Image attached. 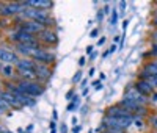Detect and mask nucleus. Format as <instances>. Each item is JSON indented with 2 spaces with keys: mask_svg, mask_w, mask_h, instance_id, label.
Instances as JSON below:
<instances>
[{
  "mask_svg": "<svg viewBox=\"0 0 157 133\" xmlns=\"http://www.w3.org/2000/svg\"><path fill=\"white\" fill-rule=\"evenodd\" d=\"M22 19H27V20H35V22H39L41 25L47 27L52 24V19L49 17V14L46 11H41V9H36V8H32L29 6L27 9H25L22 14H21Z\"/></svg>",
  "mask_w": 157,
  "mask_h": 133,
  "instance_id": "f257e3e1",
  "label": "nucleus"
},
{
  "mask_svg": "<svg viewBox=\"0 0 157 133\" xmlns=\"http://www.w3.org/2000/svg\"><path fill=\"white\" fill-rule=\"evenodd\" d=\"M21 91H24L27 96L30 97H38V96H41L43 92H44V88L39 85L38 82H29V80H19V82L16 83Z\"/></svg>",
  "mask_w": 157,
  "mask_h": 133,
  "instance_id": "f03ea898",
  "label": "nucleus"
},
{
  "mask_svg": "<svg viewBox=\"0 0 157 133\" xmlns=\"http://www.w3.org/2000/svg\"><path fill=\"white\" fill-rule=\"evenodd\" d=\"M6 91H10L13 96H14L17 100H19V103L21 105H25V106H30V105H33L35 103V100H33V97H30V96H27L24 91H21V88L17 86V85H13V83H8L6 85Z\"/></svg>",
  "mask_w": 157,
  "mask_h": 133,
  "instance_id": "7ed1b4c3",
  "label": "nucleus"
},
{
  "mask_svg": "<svg viewBox=\"0 0 157 133\" xmlns=\"http://www.w3.org/2000/svg\"><path fill=\"white\" fill-rule=\"evenodd\" d=\"M10 39L14 41V42H17V44H35L36 42L35 36L32 33H29V31H25L24 28H21V27L10 36Z\"/></svg>",
  "mask_w": 157,
  "mask_h": 133,
  "instance_id": "20e7f679",
  "label": "nucleus"
},
{
  "mask_svg": "<svg viewBox=\"0 0 157 133\" xmlns=\"http://www.w3.org/2000/svg\"><path fill=\"white\" fill-rule=\"evenodd\" d=\"M124 99H127V100H134V102H137L138 105H141V106H145V105H148V97L146 96H143V94H140V92L137 91V88L132 85V86H129L126 91H124Z\"/></svg>",
  "mask_w": 157,
  "mask_h": 133,
  "instance_id": "39448f33",
  "label": "nucleus"
},
{
  "mask_svg": "<svg viewBox=\"0 0 157 133\" xmlns=\"http://www.w3.org/2000/svg\"><path fill=\"white\" fill-rule=\"evenodd\" d=\"M33 60H36L39 64H47V66H49L52 61L55 60V55H54V53H50L49 50H46V49H41V47H39V49L35 52Z\"/></svg>",
  "mask_w": 157,
  "mask_h": 133,
  "instance_id": "423d86ee",
  "label": "nucleus"
},
{
  "mask_svg": "<svg viewBox=\"0 0 157 133\" xmlns=\"http://www.w3.org/2000/svg\"><path fill=\"white\" fill-rule=\"evenodd\" d=\"M21 58L17 57V53L14 52H11L5 47H0V61L5 63V64H17Z\"/></svg>",
  "mask_w": 157,
  "mask_h": 133,
  "instance_id": "0eeeda50",
  "label": "nucleus"
},
{
  "mask_svg": "<svg viewBox=\"0 0 157 133\" xmlns=\"http://www.w3.org/2000/svg\"><path fill=\"white\" fill-rule=\"evenodd\" d=\"M21 28H24L25 31H29L32 35H39V33H43L46 30V27L41 25L39 22H35V20H27V22H24L21 25Z\"/></svg>",
  "mask_w": 157,
  "mask_h": 133,
  "instance_id": "6e6552de",
  "label": "nucleus"
},
{
  "mask_svg": "<svg viewBox=\"0 0 157 133\" xmlns=\"http://www.w3.org/2000/svg\"><path fill=\"white\" fill-rule=\"evenodd\" d=\"M38 38H39V41L44 42V44H57L58 42V35L50 28H46L43 33H39Z\"/></svg>",
  "mask_w": 157,
  "mask_h": 133,
  "instance_id": "1a4fd4ad",
  "label": "nucleus"
},
{
  "mask_svg": "<svg viewBox=\"0 0 157 133\" xmlns=\"http://www.w3.org/2000/svg\"><path fill=\"white\" fill-rule=\"evenodd\" d=\"M35 74L38 77V80H43V82H46L47 78H50L52 75V71L47 64H39L36 63V68H35Z\"/></svg>",
  "mask_w": 157,
  "mask_h": 133,
  "instance_id": "9d476101",
  "label": "nucleus"
},
{
  "mask_svg": "<svg viewBox=\"0 0 157 133\" xmlns=\"http://www.w3.org/2000/svg\"><path fill=\"white\" fill-rule=\"evenodd\" d=\"M107 116H112V117H127V116H132L124 106L121 105H116V106H110L107 110Z\"/></svg>",
  "mask_w": 157,
  "mask_h": 133,
  "instance_id": "9b49d317",
  "label": "nucleus"
},
{
  "mask_svg": "<svg viewBox=\"0 0 157 133\" xmlns=\"http://www.w3.org/2000/svg\"><path fill=\"white\" fill-rule=\"evenodd\" d=\"M134 86L137 88V91L140 92V94H143V96H151L152 92H154V88L149 85V82H145V80H138Z\"/></svg>",
  "mask_w": 157,
  "mask_h": 133,
  "instance_id": "f8f14e48",
  "label": "nucleus"
},
{
  "mask_svg": "<svg viewBox=\"0 0 157 133\" xmlns=\"http://www.w3.org/2000/svg\"><path fill=\"white\" fill-rule=\"evenodd\" d=\"M36 68V63H33L30 58H21L16 64V71L21 72V71H35Z\"/></svg>",
  "mask_w": 157,
  "mask_h": 133,
  "instance_id": "ddd939ff",
  "label": "nucleus"
},
{
  "mask_svg": "<svg viewBox=\"0 0 157 133\" xmlns=\"http://www.w3.org/2000/svg\"><path fill=\"white\" fill-rule=\"evenodd\" d=\"M27 5L32 8H36V9H41V11H46L54 6V3L49 2V0H32V2H27Z\"/></svg>",
  "mask_w": 157,
  "mask_h": 133,
  "instance_id": "4468645a",
  "label": "nucleus"
},
{
  "mask_svg": "<svg viewBox=\"0 0 157 133\" xmlns=\"http://www.w3.org/2000/svg\"><path fill=\"white\" fill-rule=\"evenodd\" d=\"M0 96L3 97V100H5L10 106H22V105L19 103V100H17L14 96H13L10 91H0Z\"/></svg>",
  "mask_w": 157,
  "mask_h": 133,
  "instance_id": "2eb2a0df",
  "label": "nucleus"
},
{
  "mask_svg": "<svg viewBox=\"0 0 157 133\" xmlns=\"http://www.w3.org/2000/svg\"><path fill=\"white\" fill-rule=\"evenodd\" d=\"M0 72H2V75L6 77V78L14 77V69H13V66L11 64H5L2 61H0Z\"/></svg>",
  "mask_w": 157,
  "mask_h": 133,
  "instance_id": "dca6fc26",
  "label": "nucleus"
},
{
  "mask_svg": "<svg viewBox=\"0 0 157 133\" xmlns=\"http://www.w3.org/2000/svg\"><path fill=\"white\" fill-rule=\"evenodd\" d=\"M10 110V105L3 100V97L0 96V114H3V113H6Z\"/></svg>",
  "mask_w": 157,
  "mask_h": 133,
  "instance_id": "f3484780",
  "label": "nucleus"
},
{
  "mask_svg": "<svg viewBox=\"0 0 157 133\" xmlns=\"http://www.w3.org/2000/svg\"><path fill=\"white\" fill-rule=\"evenodd\" d=\"M77 106H78V99H74V100L68 105V110H69V111H74V108H77Z\"/></svg>",
  "mask_w": 157,
  "mask_h": 133,
  "instance_id": "a211bd4d",
  "label": "nucleus"
},
{
  "mask_svg": "<svg viewBox=\"0 0 157 133\" xmlns=\"http://www.w3.org/2000/svg\"><path fill=\"white\" fill-rule=\"evenodd\" d=\"M148 82H149V85H151V86L155 89V88H157V75H151Z\"/></svg>",
  "mask_w": 157,
  "mask_h": 133,
  "instance_id": "6ab92c4d",
  "label": "nucleus"
},
{
  "mask_svg": "<svg viewBox=\"0 0 157 133\" xmlns=\"http://www.w3.org/2000/svg\"><path fill=\"white\" fill-rule=\"evenodd\" d=\"M149 124H151V127H152V128H155V130H157V116H152V117L149 119Z\"/></svg>",
  "mask_w": 157,
  "mask_h": 133,
  "instance_id": "aec40b11",
  "label": "nucleus"
},
{
  "mask_svg": "<svg viewBox=\"0 0 157 133\" xmlns=\"http://www.w3.org/2000/svg\"><path fill=\"white\" fill-rule=\"evenodd\" d=\"M116 20H118V13H116V9H113V13H112V25H115L116 24Z\"/></svg>",
  "mask_w": 157,
  "mask_h": 133,
  "instance_id": "412c9836",
  "label": "nucleus"
},
{
  "mask_svg": "<svg viewBox=\"0 0 157 133\" xmlns=\"http://www.w3.org/2000/svg\"><path fill=\"white\" fill-rule=\"evenodd\" d=\"M80 78H82V72H77V74L74 75V78H72V82L77 83V82H80Z\"/></svg>",
  "mask_w": 157,
  "mask_h": 133,
  "instance_id": "4be33fe9",
  "label": "nucleus"
},
{
  "mask_svg": "<svg viewBox=\"0 0 157 133\" xmlns=\"http://www.w3.org/2000/svg\"><path fill=\"white\" fill-rule=\"evenodd\" d=\"M151 55L157 57V44H154V46H152V49H151Z\"/></svg>",
  "mask_w": 157,
  "mask_h": 133,
  "instance_id": "5701e85b",
  "label": "nucleus"
},
{
  "mask_svg": "<svg viewBox=\"0 0 157 133\" xmlns=\"http://www.w3.org/2000/svg\"><path fill=\"white\" fill-rule=\"evenodd\" d=\"M151 102H157V92H152V94H151Z\"/></svg>",
  "mask_w": 157,
  "mask_h": 133,
  "instance_id": "b1692460",
  "label": "nucleus"
},
{
  "mask_svg": "<svg viewBox=\"0 0 157 133\" xmlns=\"http://www.w3.org/2000/svg\"><path fill=\"white\" fill-rule=\"evenodd\" d=\"M152 41H154V44H157V30L152 33Z\"/></svg>",
  "mask_w": 157,
  "mask_h": 133,
  "instance_id": "393cba45",
  "label": "nucleus"
},
{
  "mask_svg": "<svg viewBox=\"0 0 157 133\" xmlns=\"http://www.w3.org/2000/svg\"><path fill=\"white\" fill-rule=\"evenodd\" d=\"M50 133H55V122H50Z\"/></svg>",
  "mask_w": 157,
  "mask_h": 133,
  "instance_id": "a878e982",
  "label": "nucleus"
},
{
  "mask_svg": "<svg viewBox=\"0 0 157 133\" xmlns=\"http://www.w3.org/2000/svg\"><path fill=\"white\" fill-rule=\"evenodd\" d=\"M86 53H88V55H90V53H93V46H88L86 47Z\"/></svg>",
  "mask_w": 157,
  "mask_h": 133,
  "instance_id": "bb28decb",
  "label": "nucleus"
},
{
  "mask_svg": "<svg viewBox=\"0 0 157 133\" xmlns=\"http://www.w3.org/2000/svg\"><path fill=\"white\" fill-rule=\"evenodd\" d=\"M90 36H91V38H96V36H98V30H93Z\"/></svg>",
  "mask_w": 157,
  "mask_h": 133,
  "instance_id": "cd10ccee",
  "label": "nucleus"
},
{
  "mask_svg": "<svg viewBox=\"0 0 157 133\" xmlns=\"http://www.w3.org/2000/svg\"><path fill=\"white\" fill-rule=\"evenodd\" d=\"M104 42H105V38H101V39H99V42H98V46H102Z\"/></svg>",
  "mask_w": 157,
  "mask_h": 133,
  "instance_id": "c85d7f7f",
  "label": "nucleus"
},
{
  "mask_svg": "<svg viewBox=\"0 0 157 133\" xmlns=\"http://www.w3.org/2000/svg\"><path fill=\"white\" fill-rule=\"evenodd\" d=\"M72 131H74V133H78V131H80V127H78V125H77V127H74V128H72Z\"/></svg>",
  "mask_w": 157,
  "mask_h": 133,
  "instance_id": "c756f323",
  "label": "nucleus"
},
{
  "mask_svg": "<svg viewBox=\"0 0 157 133\" xmlns=\"http://www.w3.org/2000/svg\"><path fill=\"white\" fill-rule=\"evenodd\" d=\"M127 25H129V20H124V24H123V28H124V30L127 28Z\"/></svg>",
  "mask_w": 157,
  "mask_h": 133,
  "instance_id": "7c9ffc66",
  "label": "nucleus"
},
{
  "mask_svg": "<svg viewBox=\"0 0 157 133\" xmlns=\"http://www.w3.org/2000/svg\"><path fill=\"white\" fill-rule=\"evenodd\" d=\"M152 25H154V27H157V16L152 19Z\"/></svg>",
  "mask_w": 157,
  "mask_h": 133,
  "instance_id": "2f4dec72",
  "label": "nucleus"
},
{
  "mask_svg": "<svg viewBox=\"0 0 157 133\" xmlns=\"http://www.w3.org/2000/svg\"><path fill=\"white\" fill-rule=\"evenodd\" d=\"M78 63H80V66H83L85 64V58H80V61H78Z\"/></svg>",
  "mask_w": 157,
  "mask_h": 133,
  "instance_id": "473e14b6",
  "label": "nucleus"
},
{
  "mask_svg": "<svg viewBox=\"0 0 157 133\" xmlns=\"http://www.w3.org/2000/svg\"><path fill=\"white\" fill-rule=\"evenodd\" d=\"M115 50H116V46H112V49L109 50V53H110V52H115Z\"/></svg>",
  "mask_w": 157,
  "mask_h": 133,
  "instance_id": "72a5a7b5",
  "label": "nucleus"
},
{
  "mask_svg": "<svg viewBox=\"0 0 157 133\" xmlns=\"http://www.w3.org/2000/svg\"><path fill=\"white\" fill-rule=\"evenodd\" d=\"M104 133H109V131H104Z\"/></svg>",
  "mask_w": 157,
  "mask_h": 133,
  "instance_id": "f704fd0d",
  "label": "nucleus"
}]
</instances>
